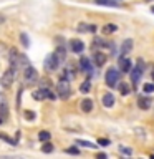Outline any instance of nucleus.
<instances>
[{"label": "nucleus", "mask_w": 154, "mask_h": 159, "mask_svg": "<svg viewBox=\"0 0 154 159\" xmlns=\"http://www.w3.org/2000/svg\"><path fill=\"white\" fill-rule=\"evenodd\" d=\"M104 157H106V154H104V152H101V154H98V159H104Z\"/></svg>", "instance_id": "nucleus-31"}, {"label": "nucleus", "mask_w": 154, "mask_h": 159, "mask_svg": "<svg viewBox=\"0 0 154 159\" xmlns=\"http://www.w3.org/2000/svg\"><path fill=\"white\" fill-rule=\"evenodd\" d=\"M151 78L154 80V66H152V71H151Z\"/></svg>", "instance_id": "nucleus-32"}, {"label": "nucleus", "mask_w": 154, "mask_h": 159, "mask_svg": "<svg viewBox=\"0 0 154 159\" xmlns=\"http://www.w3.org/2000/svg\"><path fill=\"white\" fill-rule=\"evenodd\" d=\"M0 114H2V118H3V119L7 118V104H5V103L0 104Z\"/></svg>", "instance_id": "nucleus-26"}, {"label": "nucleus", "mask_w": 154, "mask_h": 159, "mask_svg": "<svg viewBox=\"0 0 154 159\" xmlns=\"http://www.w3.org/2000/svg\"><path fill=\"white\" fill-rule=\"evenodd\" d=\"M116 30H118V27L114 23H108V25H104V27H103V33L104 35H109V33H114Z\"/></svg>", "instance_id": "nucleus-15"}, {"label": "nucleus", "mask_w": 154, "mask_h": 159, "mask_svg": "<svg viewBox=\"0 0 154 159\" xmlns=\"http://www.w3.org/2000/svg\"><path fill=\"white\" fill-rule=\"evenodd\" d=\"M89 88H91V83L84 81V83H81V86H79V91H81V93H88Z\"/></svg>", "instance_id": "nucleus-22"}, {"label": "nucleus", "mask_w": 154, "mask_h": 159, "mask_svg": "<svg viewBox=\"0 0 154 159\" xmlns=\"http://www.w3.org/2000/svg\"><path fill=\"white\" fill-rule=\"evenodd\" d=\"M71 50L75 53H81L84 50V43L81 40H71Z\"/></svg>", "instance_id": "nucleus-11"}, {"label": "nucleus", "mask_w": 154, "mask_h": 159, "mask_svg": "<svg viewBox=\"0 0 154 159\" xmlns=\"http://www.w3.org/2000/svg\"><path fill=\"white\" fill-rule=\"evenodd\" d=\"M98 143L101 144V146H108V144H109V141H108V139H104V138H101V139H98Z\"/></svg>", "instance_id": "nucleus-30"}, {"label": "nucleus", "mask_w": 154, "mask_h": 159, "mask_svg": "<svg viewBox=\"0 0 154 159\" xmlns=\"http://www.w3.org/2000/svg\"><path fill=\"white\" fill-rule=\"evenodd\" d=\"M42 151H43V152H52V151H53V144H52V143H48V141H45L43 148H42Z\"/></svg>", "instance_id": "nucleus-24"}, {"label": "nucleus", "mask_w": 154, "mask_h": 159, "mask_svg": "<svg viewBox=\"0 0 154 159\" xmlns=\"http://www.w3.org/2000/svg\"><path fill=\"white\" fill-rule=\"evenodd\" d=\"M138 106L141 108V109H149V108L152 106L151 98H147V96H139V99H138Z\"/></svg>", "instance_id": "nucleus-9"}, {"label": "nucleus", "mask_w": 154, "mask_h": 159, "mask_svg": "<svg viewBox=\"0 0 154 159\" xmlns=\"http://www.w3.org/2000/svg\"><path fill=\"white\" fill-rule=\"evenodd\" d=\"M94 2H96L98 5H108V7H116V2H114V0H94Z\"/></svg>", "instance_id": "nucleus-18"}, {"label": "nucleus", "mask_w": 154, "mask_h": 159, "mask_svg": "<svg viewBox=\"0 0 154 159\" xmlns=\"http://www.w3.org/2000/svg\"><path fill=\"white\" fill-rule=\"evenodd\" d=\"M103 104L106 108H113V104H114V96H113V93H106L103 96Z\"/></svg>", "instance_id": "nucleus-12"}, {"label": "nucleus", "mask_w": 154, "mask_h": 159, "mask_svg": "<svg viewBox=\"0 0 154 159\" xmlns=\"http://www.w3.org/2000/svg\"><path fill=\"white\" fill-rule=\"evenodd\" d=\"M66 152L68 154H79V149L78 148H70V149H66Z\"/></svg>", "instance_id": "nucleus-29"}, {"label": "nucleus", "mask_w": 154, "mask_h": 159, "mask_svg": "<svg viewBox=\"0 0 154 159\" xmlns=\"http://www.w3.org/2000/svg\"><path fill=\"white\" fill-rule=\"evenodd\" d=\"M55 55L58 57L60 61H63V60H65V50H63V48H58L57 52H55Z\"/></svg>", "instance_id": "nucleus-25"}, {"label": "nucleus", "mask_w": 154, "mask_h": 159, "mask_svg": "<svg viewBox=\"0 0 154 159\" xmlns=\"http://www.w3.org/2000/svg\"><path fill=\"white\" fill-rule=\"evenodd\" d=\"M76 144H78V146H84V148H96L93 143H89V141H83V139H76Z\"/></svg>", "instance_id": "nucleus-19"}, {"label": "nucleus", "mask_w": 154, "mask_h": 159, "mask_svg": "<svg viewBox=\"0 0 154 159\" xmlns=\"http://www.w3.org/2000/svg\"><path fill=\"white\" fill-rule=\"evenodd\" d=\"M143 70H144L143 61L139 60V61H138V66L134 68V70H131V80H133V84H138V81L141 80V76H143Z\"/></svg>", "instance_id": "nucleus-7"}, {"label": "nucleus", "mask_w": 154, "mask_h": 159, "mask_svg": "<svg viewBox=\"0 0 154 159\" xmlns=\"http://www.w3.org/2000/svg\"><path fill=\"white\" fill-rule=\"evenodd\" d=\"M57 93H58V96L61 98V99H66L70 98V93H71V88H70V83H68V80H65L61 78L58 81L57 84Z\"/></svg>", "instance_id": "nucleus-2"}, {"label": "nucleus", "mask_w": 154, "mask_h": 159, "mask_svg": "<svg viewBox=\"0 0 154 159\" xmlns=\"http://www.w3.org/2000/svg\"><path fill=\"white\" fill-rule=\"evenodd\" d=\"M20 40H22V45H23V47H30V40H28V35L27 33H22V35H20Z\"/></svg>", "instance_id": "nucleus-21"}, {"label": "nucleus", "mask_w": 154, "mask_h": 159, "mask_svg": "<svg viewBox=\"0 0 154 159\" xmlns=\"http://www.w3.org/2000/svg\"><path fill=\"white\" fill-rule=\"evenodd\" d=\"M81 109H83L84 113H89V111H91V109H93V101H91V99H89V98L83 99V101H81Z\"/></svg>", "instance_id": "nucleus-13"}, {"label": "nucleus", "mask_w": 154, "mask_h": 159, "mask_svg": "<svg viewBox=\"0 0 154 159\" xmlns=\"http://www.w3.org/2000/svg\"><path fill=\"white\" fill-rule=\"evenodd\" d=\"M93 58H94V63H96V66H103V65L106 63V55H104L103 52H96Z\"/></svg>", "instance_id": "nucleus-10"}, {"label": "nucleus", "mask_w": 154, "mask_h": 159, "mask_svg": "<svg viewBox=\"0 0 154 159\" xmlns=\"http://www.w3.org/2000/svg\"><path fill=\"white\" fill-rule=\"evenodd\" d=\"M23 76H25V81H27L28 84H32V83H35L38 80V73H37V70H35L33 66H28L25 68V71H23Z\"/></svg>", "instance_id": "nucleus-6"}, {"label": "nucleus", "mask_w": 154, "mask_h": 159, "mask_svg": "<svg viewBox=\"0 0 154 159\" xmlns=\"http://www.w3.org/2000/svg\"><path fill=\"white\" fill-rule=\"evenodd\" d=\"M79 65H81V70L83 71H88V73H91V63H89V60L88 58H81L79 60Z\"/></svg>", "instance_id": "nucleus-14"}, {"label": "nucleus", "mask_w": 154, "mask_h": 159, "mask_svg": "<svg viewBox=\"0 0 154 159\" xmlns=\"http://www.w3.org/2000/svg\"><path fill=\"white\" fill-rule=\"evenodd\" d=\"M38 139H40V141H48V139H50V133L48 131H40L38 133Z\"/></svg>", "instance_id": "nucleus-20"}, {"label": "nucleus", "mask_w": 154, "mask_h": 159, "mask_svg": "<svg viewBox=\"0 0 154 159\" xmlns=\"http://www.w3.org/2000/svg\"><path fill=\"white\" fill-rule=\"evenodd\" d=\"M33 98L37 99V101H42V99H45V98L55 99V98H57V94L52 93V91H50V89H47V88H40V89H37V91H33Z\"/></svg>", "instance_id": "nucleus-5"}, {"label": "nucleus", "mask_w": 154, "mask_h": 159, "mask_svg": "<svg viewBox=\"0 0 154 159\" xmlns=\"http://www.w3.org/2000/svg\"><path fill=\"white\" fill-rule=\"evenodd\" d=\"M58 65H60V60L55 53H50L47 57V60H45V70L47 71H55L58 68Z\"/></svg>", "instance_id": "nucleus-4"}, {"label": "nucleus", "mask_w": 154, "mask_h": 159, "mask_svg": "<svg viewBox=\"0 0 154 159\" xmlns=\"http://www.w3.org/2000/svg\"><path fill=\"white\" fill-rule=\"evenodd\" d=\"M104 80H106V84L109 88H114V86H118L119 84V71L118 70H108L106 71V76H104Z\"/></svg>", "instance_id": "nucleus-3"}, {"label": "nucleus", "mask_w": 154, "mask_h": 159, "mask_svg": "<svg viewBox=\"0 0 154 159\" xmlns=\"http://www.w3.org/2000/svg\"><path fill=\"white\" fill-rule=\"evenodd\" d=\"M131 48H133V40H129V38H128L126 42L123 43V47H121V53L126 55V53L131 52Z\"/></svg>", "instance_id": "nucleus-16"}, {"label": "nucleus", "mask_w": 154, "mask_h": 159, "mask_svg": "<svg viewBox=\"0 0 154 159\" xmlns=\"http://www.w3.org/2000/svg\"><path fill=\"white\" fill-rule=\"evenodd\" d=\"M25 118H27L28 121H33V119H35V113L33 111H25Z\"/></svg>", "instance_id": "nucleus-28"}, {"label": "nucleus", "mask_w": 154, "mask_h": 159, "mask_svg": "<svg viewBox=\"0 0 154 159\" xmlns=\"http://www.w3.org/2000/svg\"><path fill=\"white\" fill-rule=\"evenodd\" d=\"M152 12H154V7H152Z\"/></svg>", "instance_id": "nucleus-33"}, {"label": "nucleus", "mask_w": 154, "mask_h": 159, "mask_svg": "<svg viewBox=\"0 0 154 159\" xmlns=\"http://www.w3.org/2000/svg\"><path fill=\"white\" fill-rule=\"evenodd\" d=\"M119 151H121L123 154H126V156H131V154H133V151L129 148H123V146H119Z\"/></svg>", "instance_id": "nucleus-27"}, {"label": "nucleus", "mask_w": 154, "mask_h": 159, "mask_svg": "<svg viewBox=\"0 0 154 159\" xmlns=\"http://www.w3.org/2000/svg\"><path fill=\"white\" fill-rule=\"evenodd\" d=\"M119 68H121V71H124V73H129L131 71V60L129 58H126V57H121L119 58Z\"/></svg>", "instance_id": "nucleus-8"}, {"label": "nucleus", "mask_w": 154, "mask_h": 159, "mask_svg": "<svg viewBox=\"0 0 154 159\" xmlns=\"http://www.w3.org/2000/svg\"><path fill=\"white\" fill-rule=\"evenodd\" d=\"M143 91L144 93H154V83H146L143 86Z\"/></svg>", "instance_id": "nucleus-23"}, {"label": "nucleus", "mask_w": 154, "mask_h": 159, "mask_svg": "<svg viewBox=\"0 0 154 159\" xmlns=\"http://www.w3.org/2000/svg\"><path fill=\"white\" fill-rule=\"evenodd\" d=\"M15 78H17V68H10V70H7V71L2 75V78H0V84H2L3 88H10L13 84Z\"/></svg>", "instance_id": "nucleus-1"}, {"label": "nucleus", "mask_w": 154, "mask_h": 159, "mask_svg": "<svg viewBox=\"0 0 154 159\" xmlns=\"http://www.w3.org/2000/svg\"><path fill=\"white\" fill-rule=\"evenodd\" d=\"M118 88H119V91H121V94H124V96L131 93V88H129V84H126V83H119Z\"/></svg>", "instance_id": "nucleus-17"}]
</instances>
